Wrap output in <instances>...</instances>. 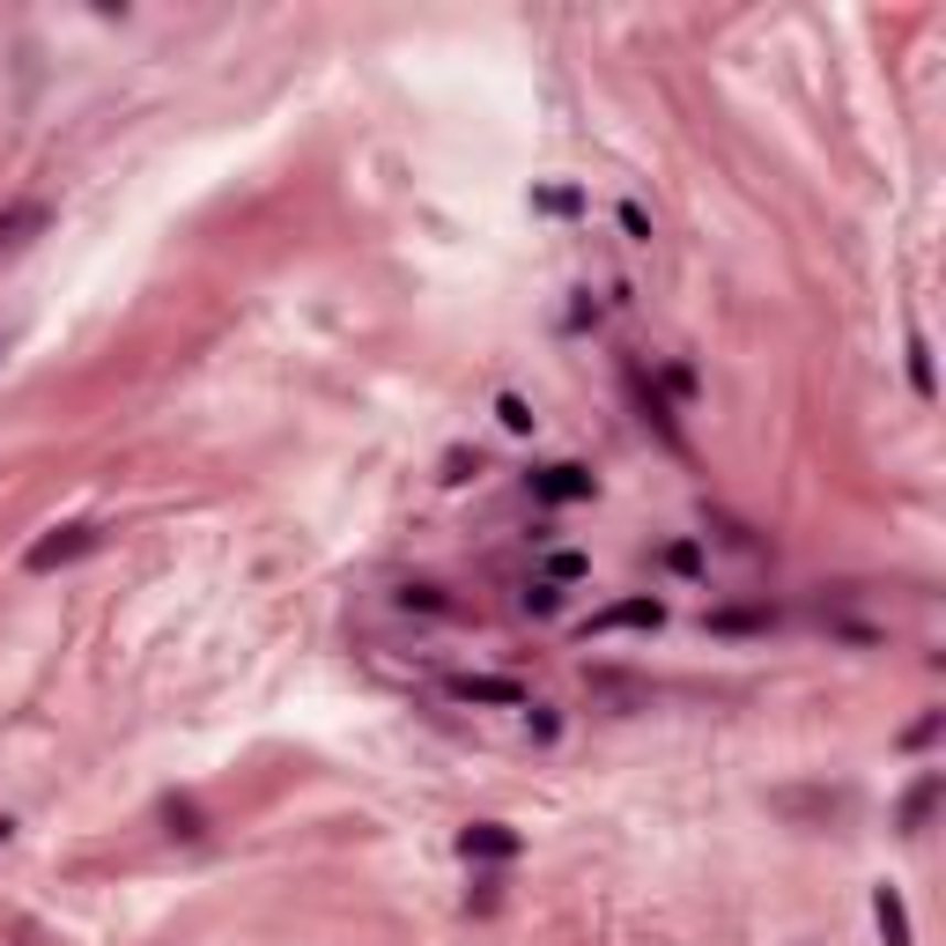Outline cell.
Segmentation results:
<instances>
[{
    "instance_id": "6da1fadb",
    "label": "cell",
    "mask_w": 946,
    "mask_h": 946,
    "mask_svg": "<svg viewBox=\"0 0 946 946\" xmlns=\"http://www.w3.org/2000/svg\"><path fill=\"white\" fill-rule=\"evenodd\" d=\"M614 628H666V606L658 599H614V606H599L592 622H584V636H614Z\"/></svg>"
},
{
    "instance_id": "7a4b0ae2",
    "label": "cell",
    "mask_w": 946,
    "mask_h": 946,
    "mask_svg": "<svg viewBox=\"0 0 946 946\" xmlns=\"http://www.w3.org/2000/svg\"><path fill=\"white\" fill-rule=\"evenodd\" d=\"M89 548H97V533H89V525H67V533H52V540H37V548L23 555V570H30V577H45V570H60V562L89 555Z\"/></svg>"
},
{
    "instance_id": "3957f363",
    "label": "cell",
    "mask_w": 946,
    "mask_h": 946,
    "mask_svg": "<svg viewBox=\"0 0 946 946\" xmlns=\"http://www.w3.org/2000/svg\"><path fill=\"white\" fill-rule=\"evenodd\" d=\"M451 696H459V702H503V710H525V688H518V680H496V673H466V680H451Z\"/></svg>"
},
{
    "instance_id": "277c9868",
    "label": "cell",
    "mask_w": 946,
    "mask_h": 946,
    "mask_svg": "<svg viewBox=\"0 0 946 946\" xmlns=\"http://www.w3.org/2000/svg\"><path fill=\"white\" fill-rule=\"evenodd\" d=\"M533 496L540 503H584L592 496V473L584 466H548V473H533Z\"/></svg>"
},
{
    "instance_id": "5b68a950",
    "label": "cell",
    "mask_w": 946,
    "mask_h": 946,
    "mask_svg": "<svg viewBox=\"0 0 946 946\" xmlns=\"http://www.w3.org/2000/svg\"><path fill=\"white\" fill-rule=\"evenodd\" d=\"M459 850H466V858H518V836L503 821H473L466 836H459Z\"/></svg>"
},
{
    "instance_id": "8992f818",
    "label": "cell",
    "mask_w": 946,
    "mask_h": 946,
    "mask_svg": "<svg viewBox=\"0 0 946 946\" xmlns=\"http://www.w3.org/2000/svg\"><path fill=\"white\" fill-rule=\"evenodd\" d=\"M872 917H880L888 946H910V910H902V895H895V888H880V895H872Z\"/></svg>"
},
{
    "instance_id": "52a82bcc",
    "label": "cell",
    "mask_w": 946,
    "mask_h": 946,
    "mask_svg": "<svg viewBox=\"0 0 946 946\" xmlns=\"http://www.w3.org/2000/svg\"><path fill=\"white\" fill-rule=\"evenodd\" d=\"M37 223H45V207H37V200H30V207H8V215H0V245H23Z\"/></svg>"
},
{
    "instance_id": "ba28073f",
    "label": "cell",
    "mask_w": 946,
    "mask_h": 946,
    "mask_svg": "<svg viewBox=\"0 0 946 946\" xmlns=\"http://www.w3.org/2000/svg\"><path fill=\"white\" fill-rule=\"evenodd\" d=\"M932 798H939V776H917V792H910V806H902V828H910V836L924 828V814H932Z\"/></svg>"
},
{
    "instance_id": "9c48e42d",
    "label": "cell",
    "mask_w": 946,
    "mask_h": 946,
    "mask_svg": "<svg viewBox=\"0 0 946 946\" xmlns=\"http://www.w3.org/2000/svg\"><path fill=\"white\" fill-rule=\"evenodd\" d=\"M910 385H917V399H932V355H924V341H910Z\"/></svg>"
},
{
    "instance_id": "30bf717a",
    "label": "cell",
    "mask_w": 946,
    "mask_h": 946,
    "mask_svg": "<svg viewBox=\"0 0 946 946\" xmlns=\"http://www.w3.org/2000/svg\"><path fill=\"white\" fill-rule=\"evenodd\" d=\"M496 415H503V429H533V407H525L518 393H503V399H496Z\"/></svg>"
},
{
    "instance_id": "8fae6325",
    "label": "cell",
    "mask_w": 946,
    "mask_h": 946,
    "mask_svg": "<svg viewBox=\"0 0 946 946\" xmlns=\"http://www.w3.org/2000/svg\"><path fill=\"white\" fill-rule=\"evenodd\" d=\"M710 628H724V636H740V628H770V614H710Z\"/></svg>"
},
{
    "instance_id": "7c38bea8",
    "label": "cell",
    "mask_w": 946,
    "mask_h": 946,
    "mask_svg": "<svg viewBox=\"0 0 946 946\" xmlns=\"http://www.w3.org/2000/svg\"><path fill=\"white\" fill-rule=\"evenodd\" d=\"M622 229L636 237V245H651V223H644V207H636V200H622Z\"/></svg>"
},
{
    "instance_id": "4fadbf2b",
    "label": "cell",
    "mask_w": 946,
    "mask_h": 946,
    "mask_svg": "<svg viewBox=\"0 0 946 946\" xmlns=\"http://www.w3.org/2000/svg\"><path fill=\"white\" fill-rule=\"evenodd\" d=\"M525 614H555V584H533V592H525Z\"/></svg>"
},
{
    "instance_id": "5bb4252c",
    "label": "cell",
    "mask_w": 946,
    "mask_h": 946,
    "mask_svg": "<svg viewBox=\"0 0 946 946\" xmlns=\"http://www.w3.org/2000/svg\"><path fill=\"white\" fill-rule=\"evenodd\" d=\"M8 836H15V821H0V843H8Z\"/></svg>"
}]
</instances>
